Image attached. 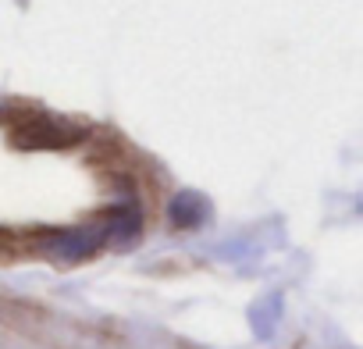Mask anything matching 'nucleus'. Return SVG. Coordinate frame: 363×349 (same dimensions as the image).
Returning a JSON list of instances; mask_svg holds the SVG:
<instances>
[{"instance_id":"nucleus-1","label":"nucleus","mask_w":363,"mask_h":349,"mask_svg":"<svg viewBox=\"0 0 363 349\" xmlns=\"http://www.w3.org/2000/svg\"><path fill=\"white\" fill-rule=\"evenodd\" d=\"M104 243H107L104 239V228H65V232L47 236V250L54 257H61V260H86Z\"/></svg>"},{"instance_id":"nucleus-2","label":"nucleus","mask_w":363,"mask_h":349,"mask_svg":"<svg viewBox=\"0 0 363 349\" xmlns=\"http://www.w3.org/2000/svg\"><path fill=\"white\" fill-rule=\"evenodd\" d=\"M207 218H211V200L203 193H196V189H182L167 204V221L174 228H186L189 232V228L207 225Z\"/></svg>"},{"instance_id":"nucleus-3","label":"nucleus","mask_w":363,"mask_h":349,"mask_svg":"<svg viewBox=\"0 0 363 349\" xmlns=\"http://www.w3.org/2000/svg\"><path fill=\"white\" fill-rule=\"evenodd\" d=\"M79 135H82L79 128H61V125H54L50 118H36L33 125H22V132L15 135V143L36 150V146H68V143H75Z\"/></svg>"},{"instance_id":"nucleus-4","label":"nucleus","mask_w":363,"mask_h":349,"mask_svg":"<svg viewBox=\"0 0 363 349\" xmlns=\"http://www.w3.org/2000/svg\"><path fill=\"white\" fill-rule=\"evenodd\" d=\"M135 232H139V211L135 207H114V211H107V218H104V239L128 243Z\"/></svg>"}]
</instances>
